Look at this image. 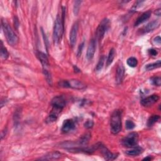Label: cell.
<instances>
[{"label": "cell", "mask_w": 161, "mask_h": 161, "mask_svg": "<svg viewBox=\"0 0 161 161\" xmlns=\"http://www.w3.org/2000/svg\"><path fill=\"white\" fill-rule=\"evenodd\" d=\"M143 150L142 148L140 147H136L135 148H133L130 150H127L126 151V153L128 155L130 156H137L139 155L140 154H141L143 152Z\"/></svg>", "instance_id": "obj_19"}, {"label": "cell", "mask_w": 161, "mask_h": 161, "mask_svg": "<svg viewBox=\"0 0 161 161\" xmlns=\"http://www.w3.org/2000/svg\"><path fill=\"white\" fill-rule=\"evenodd\" d=\"M155 13L156 14V15L157 16H160V13H161V11H160V9H158L155 11Z\"/></svg>", "instance_id": "obj_34"}, {"label": "cell", "mask_w": 161, "mask_h": 161, "mask_svg": "<svg viewBox=\"0 0 161 161\" xmlns=\"http://www.w3.org/2000/svg\"><path fill=\"white\" fill-rule=\"evenodd\" d=\"M37 56L42 65L43 70L45 69H48V59L47 56L45 53L42 52H37Z\"/></svg>", "instance_id": "obj_15"}, {"label": "cell", "mask_w": 161, "mask_h": 161, "mask_svg": "<svg viewBox=\"0 0 161 161\" xmlns=\"http://www.w3.org/2000/svg\"><path fill=\"white\" fill-rule=\"evenodd\" d=\"M61 156H62L61 153L55 151V152H52L47 153V155L40 158L39 160H57V159H58L59 158H60Z\"/></svg>", "instance_id": "obj_17"}, {"label": "cell", "mask_w": 161, "mask_h": 161, "mask_svg": "<svg viewBox=\"0 0 161 161\" xmlns=\"http://www.w3.org/2000/svg\"><path fill=\"white\" fill-rule=\"evenodd\" d=\"M91 138V134L89 133H85L83 135L80 139L77 142V147H85L89 142V140Z\"/></svg>", "instance_id": "obj_18"}, {"label": "cell", "mask_w": 161, "mask_h": 161, "mask_svg": "<svg viewBox=\"0 0 161 161\" xmlns=\"http://www.w3.org/2000/svg\"><path fill=\"white\" fill-rule=\"evenodd\" d=\"M154 42H155V43H156L157 44H158V45H160V42H161L160 37L159 36H156V37L154 38Z\"/></svg>", "instance_id": "obj_32"}, {"label": "cell", "mask_w": 161, "mask_h": 161, "mask_svg": "<svg viewBox=\"0 0 161 161\" xmlns=\"http://www.w3.org/2000/svg\"><path fill=\"white\" fill-rule=\"evenodd\" d=\"M94 125V123L92 120H87V121H86V123H84V127L87 128V129H89V128H91Z\"/></svg>", "instance_id": "obj_30"}, {"label": "cell", "mask_w": 161, "mask_h": 161, "mask_svg": "<svg viewBox=\"0 0 161 161\" xmlns=\"http://www.w3.org/2000/svg\"><path fill=\"white\" fill-rule=\"evenodd\" d=\"M78 28H79V25L77 22H75L72 26L70 31V35H69V41H70V44L72 47H73L75 43H76V40H77V32H78Z\"/></svg>", "instance_id": "obj_8"}, {"label": "cell", "mask_w": 161, "mask_h": 161, "mask_svg": "<svg viewBox=\"0 0 161 161\" xmlns=\"http://www.w3.org/2000/svg\"><path fill=\"white\" fill-rule=\"evenodd\" d=\"M51 105L52 106V109L50 113L58 116V114L65 106V100L62 96H55L52 99Z\"/></svg>", "instance_id": "obj_4"}, {"label": "cell", "mask_w": 161, "mask_h": 161, "mask_svg": "<svg viewBox=\"0 0 161 161\" xmlns=\"http://www.w3.org/2000/svg\"><path fill=\"white\" fill-rule=\"evenodd\" d=\"M125 126L127 130H132L135 128V125L131 120H127L125 123Z\"/></svg>", "instance_id": "obj_28"}, {"label": "cell", "mask_w": 161, "mask_h": 161, "mask_svg": "<svg viewBox=\"0 0 161 161\" xmlns=\"http://www.w3.org/2000/svg\"><path fill=\"white\" fill-rule=\"evenodd\" d=\"M124 75H125V67L123 65L122 63H120L118 66L117 67L116 69V77H115V80H116V82L119 84H120L124 77Z\"/></svg>", "instance_id": "obj_11"}, {"label": "cell", "mask_w": 161, "mask_h": 161, "mask_svg": "<svg viewBox=\"0 0 161 161\" xmlns=\"http://www.w3.org/2000/svg\"><path fill=\"white\" fill-rule=\"evenodd\" d=\"M160 26V22L157 20H153L149 23H148L146 26H143V28L142 29V31L143 33H148L151 31H153V30L156 29Z\"/></svg>", "instance_id": "obj_13"}, {"label": "cell", "mask_w": 161, "mask_h": 161, "mask_svg": "<svg viewBox=\"0 0 161 161\" xmlns=\"http://www.w3.org/2000/svg\"><path fill=\"white\" fill-rule=\"evenodd\" d=\"M96 51V40L94 39H92L89 44L88 45L87 52H86V57L88 60H91L94 57V53Z\"/></svg>", "instance_id": "obj_10"}, {"label": "cell", "mask_w": 161, "mask_h": 161, "mask_svg": "<svg viewBox=\"0 0 161 161\" xmlns=\"http://www.w3.org/2000/svg\"><path fill=\"white\" fill-rule=\"evenodd\" d=\"M115 54H116V52L114 48H112L110 49L109 53H108V56L107 58V60H106V66H109V65H111L114 58L115 57Z\"/></svg>", "instance_id": "obj_20"}, {"label": "cell", "mask_w": 161, "mask_h": 161, "mask_svg": "<svg viewBox=\"0 0 161 161\" xmlns=\"http://www.w3.org/2000/svg\"><path fill=\"white\" fill-rule=\"evenodd\" d=\"M99 148H101V153H103L104 158L107 160H114V158H116V155L111 153L106 147H105L104 145L101 144Z\"/></svg>", "instance_id": "obj_14"}, {"label": "cell", "mask_w": 161, "mask_h": 161, "mask_svg": "<svg viewBox=\"0 0 161 161\" xmlns=\"http://www.w3.org/2000/svg\"><path fill=\"white\" fill-rule=\"evenodd\" d=\"M64 12H65V10L63 9L62 15L58 14L55 21L53 31V40L55 43H58L64 33Z\"/></svg>", "instance_id": "obj_1"}, {"label": "cell", "mask_w": 161, "mask_h": 161, "mask_svg": "<svg viewBox=\"0 0 161 161\" xmlns=\"http://www.w3.org/2000/svg\"><path fill=\"white\" fill-rule=\"evenodd\" d=\"M110 130L114 135L118 134L121 130V111L119 109L114 110L111 114Z\"/></svg>", "instance_id": "obj_3"}, {"label": "cell", "mask_w": 161, "mask_h": 161, "mask_svg": "<svg viewBox=\"0 0 161 161\" xmlns=\"http://www.w3.org/2000/svg\"><path fill=\"white\" fill-rule=\"evenodd\" d=\"M82 1H76L74 2V13L75 15H77L79 11V8L80 5L81 4Z\"/></svg>", "instance_id": "obj_26"}, {"label": "cell", "mask_w": 161, "mask_h": 161, "mask_svg": "<svg viewBox=\"0 0 161 161\" xmlns=\"http://www.w3.org/2000/svg\"><path fill=\"white\" fill-rule=\"evenodd\" d=\"M104 61H105V57L104 55L101 56L96 65V67L95 68V70L97 71V72H99L100 70H102L103 66H104Z\"/></svg>", "instance_id": "obj_23"}, {"label": "cell", "mask_w": 161, "mask_h": 161, "mask_svg": "<svg viewBox=\"0 0 161 161\" xmlns=\"http://www.w3.org/2000/svg\"><path fill=\"white\" fill-rule=\"evenodd\" d=\"M109 20L107 18H104L101 21L96 30V38L97 40L101 41L103 38L106 31L109 27Z\"/></svg>", "instance_id": "obj_6"}, {"label": "cell", "mask_w": 161, "mask_h": 161, "mask_svg": "<svg viewBox=\"0 0 161 161\" xmlns=\"http://www.w3.org/2000/svg\"><path fill=\"white\" fill-rule=\"evenodd\" d=\"M151 11H147L145 13H143L142 15H140L136 20L135 23V26H137L141 24H142L143 23H144L145 21H146L147 20H148L150 16H151Z\"/></svg>", "instance_id": "obj_16"}, {"label": "cell", "mask_w": 161, "mask_h": 161, "mask_svg": "<svg viewBox=\"0 0 161 161\" xmlns=\"http://www.w3.org/2000/svg\"><path fill=\"white\" fill-rule=\"evenodd\" d=\"M151 81L153 85L157 86H160L161 84V78L160 76L152 77L151 79Z\"/></svg>", "instance_id": "obj_27"}, {"label": "cell", "mask_w": 161, "mask_h": 161, "mask_svg": "<svg viewBox=\"0 0 161 161\" xmlns=\"http://www.w3.org/2000/svg\"><path fill=\"white\" fill-rule=\"evenodd\" d=\"M14 26H18V25H19L18 20V19H17L16 17H14Z\"/></svg>", "instance_id": "obj_33"}, {"label": "cell", "mask_w": 161, "mask_h": 161, "mask_svg": "<svg viewBox=\"0 0 161 161\" xmlns=\"http://www.w3.org/2000/svg\"><path fill=\"white\" fill-rule=\"evenodd\" d=\"M1 23L2 28L8 43L12 46L16 45L18 43L19 38L16 34L15 33V32L13 31V30L8 24V23L6 22L5 20L2 19Z\"/></svg>", "instance_id": "obj_2"}, {"label": "cell", "mask_w": 161, "mask_h": 161, "mask_svg": "<svg viewBox=\"0 0 161 161\" xmlns=\"http://www.w3.org/2000/svg\"><path fill=\"white\" fill-rule=\"evenodd\" d=\"M159 119H160V116H159L158 115L155 114V115L151 116L149 118L148 120V123H147L148 126L150 127V126H153Z\"/></svg>", "instance_id": "obj_24"}, {"label": "cell", "mask_w": 161, "mask_h": 161, "mask_svg": "<svg viewBox=\"0 0 161 161\" xmlns=\"http://www.w3.org/2000/svg\"><path fill=\"white\" fill-rule=\"evenodd\" d=\"M159 99V96L157 94H152L148 97H147L141 100V104L145 107L152 106L153 104L157 102Z\"/></svg>", "instance_id": "obj_9"}, {"label": "cell", "mask_w": 161, "mask_h": 161, "mask_svg": "<svg viewBox=\"0 0 161 161\" xmlns=\"http://www.w3.org/2000/svg\"><path fill=\"white\" fill-rule=\"evenodd\" d=\"M126 63H127L128 65H129L130 67H136V65L138 64V60L135 57H131L127 59Z\"/></svg>", "instance_id": "obj_25"}, {"label": "cell", "mask_w": 161, "mask_h": 161, "mask_svg": "<svg viewBox=\"0 0 161 161\" xmlns=\"http://www.w3.org/2000/svg\"><path fill=\"white\" fill-rule=\"evenodd\" d=\"M148 53L152 56H156L158 54V52L153 48H151L148 50Z\"/></svg>", "instance_id": "obj_31"}, {"label": "cell", "mask_w": 161, "mask_h": 161, "mask_svg": "<svg viewBox=\"0 0 161 161\" xmlns=\"http://www.w3.org/2000/svg\"><path fill=\"white\" fill-rule=\"evenodd\" d=\"M1 57L3 60H6L9 57V53H8V51L7 50L6 48L3 46L2 41L1 42Z\"/></svg>", "instance_id": "obj_22"}, {"label": "cell", "mask_w": 161, "mask_h": 161, "mask_svg": "<svg viewBox=\"0 0 161 161\" xmlns=\"http://www.w3.org/2000/svg\"><path fill=\"white\" fill-rule=\"evenodd\" d=\"M160 60H157V62H153V63H151V64H148L147 65H146L145 66V69L147 70H152L155 69H157V68H159L160 67Z\"/></svg>", "instance_id": "obj_21"}, {"label": "cell", "mask_w": 161, "mask_h": 161, "mask_svg": "<svg viewBox=\"0 0 161 161\" xmlns=\"http://www.w3.org/2000/svg\"><path fill=\"white\" fill-rule=\"evenodd\" d=\"M84 43L82 42L81 43L79 46L78 47V48H77V55L78 57H79L81 53H82V50H83V48H84Z\"/></svg>", "instance_id": "obj_29"}, {"label": "cell", "mask_w": 161, "mask_h": 161, "mask_svg": "<svg viewBox=\"0 0 161 161\" xmlns=\"http://www.w3.org/2000/svg\"><path fill=\"white\" fill-rule=\"evenodd\" d=\"M152 158L151 157L148 156V157H147L144 158L143 159V160H152Z\"/></svg>", "instance_id": "obj_35"}, {"label": "cell", "mask_w": 161, "mask_h": 161, "mask_svg": "<svg viewBox=\"0 0 161 161\" xmlns=\"http://www.w3.org/2000/svg\"><path fill=\"white\" fill-rule=\"evenodd\" d=\"M138 135L136 132H131L124 137L121 140V143L126 147H133L138 143Z\"/></svg>", "instance_id": "obj_7"}, {"label": "cell", "mask_w": 161, "mask_h": 161, "mask_svg": "<svg viewBox=\"0 0 161 161\" xmlns=\"http://www.w3.org/2000/svg\"><path fill=\"white\" fill-rule=\"evenodd\" d=\"M75 128V123L71 119H67L65 120L62 124L61 130L63 133H68Z\"/></svg>", "instance_id": "obj_12"}, {"label": "cell", "mask_w": 161, "mask_h": 161, "mask_svg": "<svg viewBox=\"0 0 161 161\" xmlns=\"http://www.w3.org/2000/svg\"><path fill=\"white\" fill-rule=\"evenodd\" d=\"M58 85L60 87L72 88L78 90H81L86 87V85L82 81L77 79L62 80L58 82Z\"/></svg>", "instance_id": "obj_5"}]
</instances>
